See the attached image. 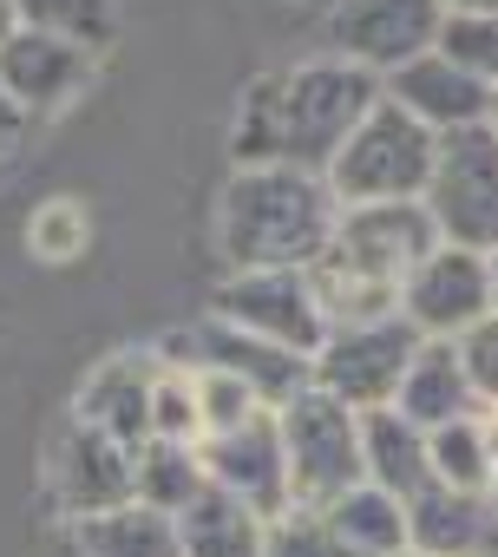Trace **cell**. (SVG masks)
<instances>
[{"instance_id":"9c48e42d","label":"cell","mask_w":498,"mask_h":557,"mask_svg":"<svg viewBox=\"0 0 498 557\" xmlns=\"http://www.w3.org/2000/svg\"><path fill=\"white\" fill-rule=\"evenodd\" d=\"M210 315L263 335L276 348H296V355H322L328 342V315L315 302V283L309 269H242V275H223L216 296H210Z\"/></svg>"},{"instance_id":"8d00e7d4","label":"cell","mask_w":498,"mask_h":557,"mask_svg":"<svg viewBox=\"0 0 498 557\" xmlns=\"http://www.w3.org/2000/svg\"><path fill=\"white\" fill-rule=\"evenodd\" d=\"M0 177H8V138H0Z\"/></svg>"},{"instance_id":"d6a6232c","label":"cell","mask_w":498,"mask_h":557,"mask_svg":"<svg viewBox=\"0 0 498 557\" xmlns=\"http://www.w3.org/2000/svg\"><path fill=\"white\" fill-rule=\"evenodd\" d=\"M21 27H27V8H21V0H0V47H8Z\"/></svg>"},{"instance_id":"f1b7e54d","label":"cell","mask_w":498,"mask_h":557,"mask_svg":"<svg viewBox=\"0 0 498 557\" xmlns=\"http://www.w3.org/2000/svg\"><path fill=\"white\" fill-rule=\"evenodd\" d=\"M433 53H446L459 73H472V79H485L498 92V21L491 14H446Z\"/></svg>"},{"instance_id":"e575fe53","label":"cell","mask_w":498,"mask_h":557,"mask_svg":"<svg viewBox=\"0 0 498 557\" xmlns=\"http://www.w3.org/2000/svg\"><path fill=\"white\" fill-rule=\"evenodd\" d=\"M446 14H491L498 21V0H446Z\"/></svg>"},{"instance_id":"74e56055","label":"cell","mask_w":498,"mask_h":557,"mask_svg":"<svg viewBox=\"0 0 498 557\" xmlns=\"http://www.w3.org/2000/svg\"><path fill=\"white\" fill-rule=\"evenodd\" d=\"M407 557H420V550H407Z\"/></svg>"},{"instance_id":"277c9868","label":"cell","mask_w":498,"mask_h":557,"mask_svg":"<svg viewBox=\"0 0 498 557\" xmlns=\"http://www.w3.org/2000/svg\"><path fill=\"white\" fill-rule=\"evenodd\" d=\"M283 420V446H289V485L302 511H328L341 492L368 485V446H361V413L322 387L296 394L289 407H276Z\"/></svg>"},{"instance_id":"836d02e7","label":"cell","mask_w":498,"mask_h":557,"mask_svg":"<svg viewBox=\"0 0 498 557\" xmlns=\"http://www.w3.org/2000/svg\"><path fill=\"white\" fill-rule=\"evenodd\" d=\"M485 453H491V492H498V407H485Z\"/></svg>"},{"instance_id":"6da1fadb","label":"cell","mask_w":498,"mask_h":557,"mask_svg":"<svg viewBox=\"0 0 498 557\" xmlns=\"http://www.w3.org/2000/svg\"><path fill=\"white\" fill-rule=\"evenodd\" d=\"M341 203L328 177L296 171V164H257L229 171L210 210V243L229 275L242 269H309L335 243Z\"/></svg>"},{"instance_id":"83f0119b","label":"cell","mask_w":498,"mask_h":557,"mask_svg":"<svg viewBox=\"0 0 498 557\" xmlns=\"http://www.w3.org/2000/svg\"><path fill=\"white\" fill-rule=\"evenodd\" d=\"M164 361V355H158ZM151 440H177V446H203V407H197V374L171 368L158 374V400H151Z\"/></svg>"},{"instance_id":"ba28073f","label":"cell","mask_w":498,"mask_h":557,"mask_svg":"<svg viewBox=\"0 0 498 557\" xmlns=\"http://www.w3.org/2000/svg\"><path fill=\"white\" fill-rule=\"evenodd\" d=\"M47 498L60 505L66 524L119 511V505L138 498V453L119 446L112 433L86 426L79 413H66L60 433L47 440Z\"/></svg>"},{"instance_id":"d590c367","label":"cell","mask_w":498,"mask_h":557,"mask_svg":"<svg viewBox=\"0 0 498 557\" xmlns=\"http://www.w3.org/2000/svg\"><path fill=\"white\" fill-rule=\"evenodd\" d=\"M491 315H498V256H491Z\"/></svg>"},{"instance_id":"4fadbf2b","label":"cell","mask_w":498,"mask_h":557,"mask_svg":"<svg viewBox=\"0 0 498 557\" xmlns=\"http://www.w3.org/2000/svg\"><path fill=\"white\" fill-rule=\"evenodd\" d=\"M203 472H210V485L236 492L242 505H257L270 524H276L283 511H296L289 446H283L276 407L257 413V420H242V426H229V433H210V440H203Z\"/></svg>"},{"instance_id":"9a60e30c","label":"cell","mask_w":498,"mask_h":557,"mask_svg":"<svg viewBox=\"0 0 498 557\" xmlns=\"http://www.w3.org/2000/svg\"><path fill=\"white\" fill-rule=\"evenodd\" d=\"M158 348H119L105 361H92V374L73 394V413L99 433H112L119 446H151V400H158Z\"/></svg>"},{"instance_id":"ffe728a7","label":"cell","mask_w":498,"mask_h":557,"mask_svg":"<svg viewBox=\"0 0 498 557\" xmlns=\"http://www.w3.org/2000/svg\"><path fill=\"white\" fill-rule=\"evenodd\" d=\"M361 446H368V485H381L394 498H420L433 485V446L400 407L361 413Z\"/></svg>"},{"instance_id":"30bf717a","label":"cell","mask_w":498,"mask_h":557,"mask_svg":"<svg viewBox=\"0 0 498 557\" xmlns=\"http://www.w3.org/2000/svg\"><path fill=\"white\" fill-rule=\"evenodd\" d=\"M446 0H335L328 8V53L368 66L374 79L413 66L439 47Z\"/></svg>"},{"instance_id":"4dcf8cb0","label":"cell","mask_w":498,"mask_h":557,"mask_svg":"<svg viewBox=\"0 0 498 557\" xmlns=\"http://www.w3.org/2000/svg\"><path fill=\"white\" fill-rule=\"evenodd\" d=\"M263 557H361L335 524H328V511H283L276 524H270V550Z\"/></svg>"},{"instance_id":"7402d4cb","label":"cell","mask_w":498,"mask_h":557,"mask_svg":"<svg viewBox=\"0 0 498 557\" xmlns=\"http://www.w3.org/2000/svg\"><path fill=\"white\" fill-rule=\"evenodd\" d=\"M328 524L361 550V557H407V498L381 485H354L328 505Z\"/></svg>"},{"instance_id":"f546056e","label":"cell","mask_w":498,"mask_h":557,"mask_svg":"<svg viewBox=\"0 0 498 557\" xmlns=\"http://www.w3.org/2000/svg\"><path fill=\"white\" fill-rule=\"evenodd\" d=\"M197 374V407H203V440L210 433H229V426H242V420H257V413H270V400L249 387V381H236V374H223V368H190Z\"/></svg>"},{"instance_id":"484cf974","label":"cell","mask_w":498,"mask_h":557,"mask_svg":"<svg viewBox=\"0 0 498 557\" xmlns=\"http://www.w3.org/2000/svg\"><path fill=\"white\" fill-rule=\"evenodd\" d=\"M426 446H433V479H446V485H459V492H478V498H491L485 413H472V420H452V426L426 433Z\"/></svg>"},{"instance_id":"44dd1931","label":"cell","mask_w":498,"mask_h":557,"mask_svg":"<svg viewBox=\"0 0 498 557\" xmlns=\"http://www.w3.org/2000/svg\"><path fill=\"white\" fill-rule=\"evenodd\" d=\"M66 544H73V557H184L177 518H164V511H151L138 498L119 505V511L66 524Z\"/></svg>"},{"instance_id":"4316f807","label":"cell","mask_w":498,"mask_h":557,"mask_svg":"<svg viewBox=\"0 0 498 557\" xmlns=\"http://www.w3.org/2000/svg\"><path fill=\"white\" fill-rule=\"evenodd\" d=\"M21 8H27V27H53L92 53L112 47L119 34V0H21Z\"/></svg>"},{"instance_id":"7c38bea8","label":"cell","mask_w":498,"mask_h":557,"mask_svg":"<svg viewBox=\"0 0 498 557\" xmlns=\"http://www.w3.org/2000/svg\"><path fill=\"white\" fill-rule=\"evenodd\" d=\"M99 73V53L53 34V27H21L8 47H0V92L21 119H53L66 112Z\"/></svg>"},{"instance_id":"ac0fdd59","label":"cell","mask_w":498,"mask_h":557,"mask_svg":"<svg viewBox=\"0 0 498 557\" xmlns=\"http://www.w3.org/2000/svg\"><path fill=\"white\" fill-rule=\"evenodd\" d=\"M394 407H400L420 433H439V426H452V420L485 413V400H478V387H472V374H465L459 342H420V355H413V368H407Z\"/></svg>"},{"instance_id":"3957f363","label":"cell","mask_w":498,"mask_h":557,"mask_svg":"<svg viewBox=\"0 0 498 557\" xmlns=\"http://www.w3.org/2000/svg\"><path fill=\"white\" fill-rule=\"evenodd\" d=\"M433 158H439V132H426L407 106L381 99L368 112V125L328 164V190H335L341 210H361V203H420L426 184H433Z\"/></svg>"},{"instance_id":"603a6c76","label":"cell","mask_w":498,"mask_h":557,"mask_svg":"<svg viewBox=\"0 0 498 557\" xmlns=\"http://www.w3.org/2000/svg\"><path fill=\"white\" fill-rule=\"evenodd\" d=\"M203 485H210V472H203V446H177V440H151V446H138V505L177 518Z\"/></svg>"},{"instance_id":"8fae6325","label":"cell","mask_w":498,"mask_h":557,"mask_svg":"<svg viewBox=\"0 0 498 557\" xmlns=\"http://www.w3.org/2000/svg\"><path fill=\"white\" fill-rule=\"evenodd\" d=\"M400 315L426 342H465L478 322H491V256L439 243L400 289Z\"/></svg>"},{"instance_id":"1f68e13d","label":"cell","mask_w":498,"mask_h":557,"mask_svg":"<svg viewBox=\"0 0 498 557\" xmlns=\"http://www.w3.org/2000/svg\"><path fill=\"white\" fill-rule=\"evenodd\" d=\"M459 355H465V374H472L478 400H485V407H498V315H491V322H478V329L459 342Z\"/></svg>"},{"instance_id":"d6986e66","label":"cell","mask_w":498,"mask_h":557,"mask_svg":"<svg viewBox=\"0 0 498 557\" xmlns=\"http://www.w3.org/2000/svg\"><path fill=\"white\" fill-rule=\"evenodd\" d=\"M177 537L184 557H263L270 550V518L257 505H242L223 485H203L184 511H177Z\"/></svg>"},{"instance_id":"2e32d148","label":"cell","mask_w":498,"mask_h":557,"mask_svg":"<svg viewBox=\"0 0 498 557\" xmlns=\"http://www.w3.org/2000/svg\"><path fill=\"white\" fill-rule=\"evenodd\" d=\"M387 86V99L394 106H407L426 132H465V125H491V106H498V92L485 86V79H472V73H459L446 53H420L413 66H400V73H387L381 79Z\"/></svg>"},{"instance_id":"5b68a950","label":"cell","mask_w":498,"mask_h":557,"mask_svg":"<svg viewBox=\"0 0 498 557\" xmlns=\"http://www.w3.org/2000/svg\"><path fill=\"white\" fill-rule=\"evenodd\" d=\"M426 210L446 243L498 256V125H465L439 138Z\"/></svg>"},{"instance_id":"d4e9b609","label":"cell","mask_w":498,"mask_h":557,"mask_svg":"<svg viewBox=\"0 0 498 557\" xmlns=\"http://www.w3.org/2000/svg\"><path fill=\"white\" fill-rule=\"evenodd\" d=\"M86 243H92V210L79 197H40L27 210V249H34V262L66 269V262L86 256Z\"/></svg>"},{"instance_id":"5bb4252c","label":"cell","mask_w":498,"mask_h":557,"mask_svg":"<svg viewBox=\"0 0 498 557\" xmlns=\"http://www.w3.org/2000/svg\"><path fill=\"white\" fill-rule=\"evenodd\" d=\"M446 236H439L426 197L420 203H361V210H341V223H335V249L354 269H368L374 283H387V289H407V275Z\"/></svg>"},{"instance_id":"8992f818","label":"cell","mask_w":498,"mask_h":557,"mask_svg":"<svg viewBox=\"0 0 498 557\" xmlns=\"http://www.w3.org/2000/svg\"><path fill=\"white\" fill-rule=\"evenodd\" d=\"M420 329L407 315H381V322H354V329H328L322 355H315V387L348 400L354 413H374V407H394L400 400V381L420 355Z\"/></svg>"},{"instance_id":"e0dca14e","label":"cell","mask_w":498,"mask_h":557,"mask_svg":"<svg viewBox=\"0 0 498 557\" xmlns=\"http://www.w3.org/2000/svg\"><path fill=\"white\" fill-rule=\"evenodd\" d=\"M498 537L491 498L459 492L446 479H433L420 498H407V550L420 557H485Z\"/></svg>"},{"instance_id":"52a82bcc","label":"cell","mask_w":498,"mask_h":557,"mask_svg":"<svg viewBox=\"0 0 498 557\" xmlns=\"http://www.w3.org/2000/svg\"><path fill=\"white\" fill-rule=\"evenodd\" d=\"M158 355H164L171 368H223V374L249 381L270 407H289L296 394H309V387H315V361H309V355L276 348V342L249 335V329H236V322H223V315H203V322H190V329L164 335V342H158Z\"/></svg>"},{"instance_id":"7a4b0ae2","label":"cell","mask_w":498,"mask_h":557,"mask_svg":"<svg viewBox=\"0 0 498 557\" xmlns=\"http://www.w3.org/2000/svg\"><path fill=\"white\" fill-rule=\"evenodd\" d=\"M387 99V86L341 60V53H322V60H302V66H283L276 73V119H283V164L296 171H315L328 177V164L341 158V145L368 125V112Z\"/></svg>"},{"instance_id":"cb8c5ba5","label":"cell","mask_w":498,"mask_h":557,"mask_svg":"<svg viewBox=\"0 0 498 557\" xmlns=\"http://www.w3.org/2000/svg\"><path fill=\"white\" fill-rule=\"evenodd\" d=\"M229 158L236 171H257V164H283V119H276V73L249 79L236 99V125H229Z\"/></svg>"}]
</instances>
